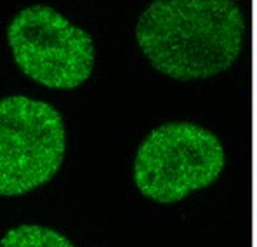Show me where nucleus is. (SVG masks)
<instances>
[{
	"label": "nucleus",
	"mask_w": 257,
	"mask_h": 247,
	"mask_svg": "<svg viewBox=\"0 0 257 247\" xmlns=\"http://www.w3.org/2000/svg\"><path fill=\"white\" fill-rule=\"evenodd\" d=\"M245 16L235 0H153L136 25L143 56L174 80H205L233 66Z\"/></svg>",
	"instance_id": "obj_1"
},
{
	"label": "nucleus",
	"mask_w": 257,
	"mask_h": 247,
	"mask_svg": "<svg viewBox=\"0 0 257 247\" xmlns=\"http://www.w3.org/2000/svg\"><path fill=\"white\" fill-rule=\"evenodd\" d=\"M224 164V148L212 131L193 122H167L139 144L132 178L146 199L176 204L215 183Z\"/></svg>",
	"instance_id": "obj_2"
},
{
	"label": "nucleus",
	"mask_w": 257,
	"mask_h": 247,
	"mask_svg": "<svg viewBox=\"0 0 257 247\" xmlns=\"http://www.w3.org/2000/svg\"><path fill=\"white\" fill-rule=\"evenodd\" d=\"M66 151L63 117L28 96L0 100V197H20L49 183Z\"/></svg>",
	"instance_id": "obj_3"
},
{
	"label": "nucleus",
	"mask_w": 257,
	"mask_h": 247,
	"mask_svg": "<svg viewBox=\"0 0 257 247\" xmlns=\"http://www.w3.org/2000/svg\"><path fill=\"white\" fill-rule=\"evenodd\" d=\"M7 42L18 68L47 89H77L94 70L92 37L52 7L20 11L7 26Z\"/></svg>",
	"instance_id": "obj_4"
},
{
	"label": "nucleus",
	"mask_w": 257,
	"mask_h": 247,
	"mask_svg": "<svg viewBox=\"0 0 257 247\" xmlns=\"http://www.w3.org/2000/svg\"><path fill=\"white\" fill-rule=\"evenodd\" d=\"M0 247H75L59 231L40 225H21L9 230Z\"/></svg>",
	"instance_id": "obj_5"
}]
</instances>
